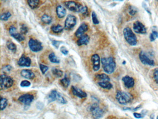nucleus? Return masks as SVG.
Wrapping results in <instances>:
<instances>
[{"mask_svg":"<svg viewBox=\"0 0 158 119\" xmlns=\"http://www.w3.org/2000/svg\"><path fill=\"white\" fill-rule=\"evenodd\" d=\"M21 74L23 77L27 79H29V80L34 79L35 77V73L30 70H23L21 71Z\"/></svg>","mask_w":158,"mask_h":119,"instance_id":"19","label":"nucleus"},{"mask_svg":"<svg viewBox=\"0 0 158 119\" xmlns=\"http://www.w3.org/2000/svg\"><path fill=\"white\" fill-rule=\"evenodd\" d=\"M20 31H21V33L22 34H27L28 32V28L24 24H23L20 28Z\"/></svg>","mask_w":158,"mask_h":119,"instance_id":"35","label":"nucleus"},{"mask_svg":"<svg viewBox=\"0 0 158 119\" xmlns=\"http://www.w3.org/2000/svg\"><path fill=\"white\" fill-rule=\"evenodd\" d=\"M89 41V37L87 34H84L82 36L79 38V39L77 40V45L79 46L84 45H87Z\"/></svg>","mask_w":158,"mask_h":119,"instance_id":"20","label":"nucleus"},{"mask_svg":"<svg viewBox=\"0 0 158 119\" xmlns=\"http://www.w3.org/2000/svg\"><path fill=\"white\" fill-rule=\"evenodd\" d=\"M157 38H158V33L156 31H153L150 35V40L151 42H153Z\"/></svg>","mask_w":158,"mask_h":119,"instance_id":"33","label":"nucleus"},{"mask_svg":"<svg viewBox=\"0 0 158 119\" xmlns=\"http://www.w3.org/2000/svg\"><path fill=\"white\" fill-rule=\"evenodd\" d=\"M11 14L10 12H5L2 14L1 16V20L3 21H6L8 20L11 16Z\"/></svg>","mask_w":158,"mask_h":119,"instance_id":"32","label":"nucleus"},{"mask_svg":"<svg viewBox=\"0 0 158 119\" xmlns=\"http://www.w3.org/2000/svg\"><path fill=\"white\" fill-rule=\"evenodd\" d=\"M72 91L73 95L80 98H86L87 96V94L85 92L82 91L81 89L76 86H72Z\"/></svg>","mask_w":158,"mask_h":119,"instance_id":"16","label":"nucleus"},{"mask_svg":"<svg viewBox=\"0 0 158 119\" xmlns=\"http://www.w3.org/2000/svg\"><path fill=\"white\" fill-rule=\"evenodd\" d=\"M9 32H10V35L18 42H22L25 40L24 36L22 33H18L16 28L14 26H11L10 27Z\"/></svg>","mask_w":158,"mask_h":119,"instance_id":"13","label":"nucleus"},{"mask_svg":"<svg viewBox=\"0 0 158 119\" xmlns=\"http://www.w3.org/2000/svg\"><path fill=\"white\" fill-rule=\"evenodd\" d=\"M137 12V10L136 7L133 6L129 7V8H128V13L131 15H135L136 14Z\"/></svg>","mask_w":158,"mask_h":119,"instance_id":"34","label":"nucleus"},{"mask_svg":"<svg viewBox=\"0 0 158 119\" xmlns=\"http://www.w3.org/2000/svg\"><path fill=\"white\" fill-rule=\"evenodd\" d=\"M116 99L120 104L126 105L132 101L133 98L129 93L119 91L116 93Z\"/></svg>","mask_w":158,"mask_h":119,"instance_id":"3","label":"nucleus"},{"mask_svg":"<svg viewBox=\"0 0 158 119\" xmlns=\"http://www.w3.org/2000/svg\"><path fill=\"white\" fill-rule=\"evenodd\" d=\"M133 29L136 33L145 34L147 33V29L144 25L139 21L134 22Z\"/></svg>","mask_w":158,"mask_h":119,"instance_id":"11","label":"nucleus"},{"mask_svg":"<svg viewBox=\"0 0 158 119\" xmlns=\"http://www.w3.org/2000/svg\"><path fill=\"white\" fill-rule=\"evenodd\" d=\"M92 19L93 23L95 25H97V24H99V21L98 20V17H97V15H96L95 12H92Z\"/></svg>","mask_w":158,"mask_h":119,"instance_id":"36","label":"nucleus"},{"mask_svg":"<svg viewBox=\"0 0 158 119\" xmlns=\"http://www.w3.org/2000/svg\"><path fill=\"white\" fill-rule=\"evenodd\" d=\"M125 39L127 43L131 46H135L137 44V38L133 31L129 27L125 28L123 31Z\"/></svg>","mask_w":158,"mask_h":119,"instance_id":"4","label":"nucleus"},{"mask_svg":"<svg viewBox=\"0 0 158 119\" xmlns=\"http://www.w3.org/2000/svg\"><path fill=\"white\" fill-rule=\"evenodd\" d=\"M157 119H158V116H157Z\"/></svg>","mask_w":158,"mask_h":119,"instance_id":"46","label":"nucleus"},{"mask_svg":"<svg viewBox=\"0 0 158 119\" xmlns=\"http://www.w3.org/2000/svg\"><path fill=\"white\" fill-rule=\"evenodd\" d=\"M61 42H59V41H52V44L55 47L57 48H59V46H60V44L61 43Z\"/></svg>","mask_w":158,"mask_h":119,"instance_id":"43","label":"nucleus"},{"mask_svg":"<svg viewBox=\"0 0 158 119\" xmlns=\"http://www.w3.org/2000/svg\"><path fill=\"white\" fill-rule=\"evenodd\" d=\"M153 76L154 81L156 83L158 84V68H156L154 70Z\"/></svg>","mask_w":158,"mask_h":119,"instance_id":"39","label":"nucleus"},{"mask_svg":"<svg viewBox=\"0 0 158 119\" xmlns=\"http://www.w3.org/2000/svg\"><path fill=\"white\" fill-rule=\"evenodd\" d=\"M114 1H123V0H114Z\"/></svg>","mask_w":158,"mask_h":119,"instance_id":"45","label":"nucleus"},{"mask_svg":"<svg viewBox=\"0 0 158 119\" xmlns=\"http://www.w3.org/2000/svg\"><path fill=\"white\" fill-rule=\"evenodd\" d=\"M139 58L141 62L145 65L153 66L154 65V61L150 58L145 52L141 51L139 54Z\"/></svg>","mask_w":158,"mask_h":119,"instance_id":"12","label":"nucleus"},{"mask_svg":"<svg viewBox=\"0 0 158 119\" xmlns=\"http://www.w3.org/2000/svg\"><path fill=\"white\" fill-rule=\"evenodd\" d=\"M98 84L102 88L106 89H110L112 88V85L110 82L105 81V82H99Z\"/></svg>","mask_w":158,"mask_h":119,"instance_id":"22","label":"nucleus"},{"mask_svg":"<svg viewBox=\"0 0 158 119\" xmlns=\"http://www.w3.org/2000/svg\"><path fill=\"white\" fill-rule=\"evenodd\" d=\"M40 70H41V72L43 74H45L49 69L48 67L41 64L40 65Z\"/></svg>","mask_w":158,"mask_h":119,"instance_id":"37","label":"nucleus"},{"mask_svg":"<svg viewBox=\"0 0 158 119\" xmlns=\"http://www.w3.org/2000/svg\"><path fill=\"white\" fill-rule=\"evenodd\" d=\"M34 96L31 94H24L19 97L18 100L25 106H29L34 100Z\"/></svg>","mask_w":158,"mask_h":119,"instance_id":"10","label":"nucleus"},{"mask_svg":"<svg viewBox=\"0 0 158 119\" xmlns=\"http://www.w3.org/2000/svg\"><path fill=\"white\" fill-rule=\"evenodd\" d=\"M60 83L64 87L67 88L70 85V79L66 76V75H65L63 79H61L60 80Z\"/></svg>","mask_w":158,"mask_h":119,"instance_id":"27","label":"nucleus"},{"mask_svg":"<svg viewBox=\"0 0 158 119\" xmlns=\"http://www.w3.org/2000/svg\"><path fill=\"white\" fill-rule=\"evenodd\" d=\"M8 106V100L4 98H1V109L3 110Z\"/></svg>","mask_w":158,"mask_h":119,"instance_id":"31","label":"nucleus"},{"mask_svg":"<svg viewBox=\"0 0 158 119\" xmlns=\"http://www.w3.org/2000/svg\"><path fill=\"white\" fill-rule=\"evenodd\" d=\"M7 46L9 50L11 51L12 52L15 53L17 50V46L15 45V44L14 43L12 42H8L7 43Z\"/></svg>","mask_w":158,"mask_h":119,"instance_id":"30","label":"nucleus"},{"mask_svg":"<svg viewBox=\"0 0 158 119\" xmlns=\"http://www.w3.org/2000/svg\"><path fill=\"white\" fill-rule=\"evenodd\" d=\"M64 28L60 25H53L51 27V30L54 33H60L63 31Z\"/></svg>","mask_w":158,"mask_h":119,"instance_id":"25","label":"nucleus"},{"mask_svg":"<svg viewBox=\"0 0 158 119\" xmlns=\"http://www.w3.org/2000/svg\"><path fill=\"white\" fill-rule=\"evenodd\" d=\"M101 62L103 70L106 73L110 74L115 70L116 64L113 58L111 57L102 58Z\"/></svg>","mask_w":158,"mask_h":119,"instance_id":"2","label":"nucleus"},{"mask_svg":"<svg viewBox=\"0 0 158 119\" xmlns=\"http://www.w3.org/2000/svg\"><path fill=\"white\" fill-rule=\"evenodd\" d=\"M31 83L30 82L27 81V80H24V81H22L21 82L20 85L22 87H29L31 86Z\"/></svg>","mask_w":158,"mask_h":119,"instance_id":"38","label":"nucleus"},{"mask_svg":"<svg viewBox=\"0 0 158 119\" xmlns=\"http://www.w3.org/2000/svg\"><path fill=\"white\" fill-rule=\"evenodd\" d=\"M156 1H158V0H156Z\"/></svg>","mask_w":158,"mask_h":119,"instance_id":"47","label":"nucleus"},{"mask_svg":"<svg viewBox=\"0 0 158 119\" xmlns=\"http://www.w3.org/2000/svg\"><path fill=\"white\" fill-rule=\"evenodd\" d=\"M28 5L32 9L36 8L39 4L40 0H27Z\"/></svg>","mask_w":158,"mask_h":119,"instance_id":"24","label":"nucleus"},{"mask_svg":"<svg viewBox=\"0 0 158 119\" xmlns=\"http://www.w3.org/2000/svg\"><path fill=\"white\" fill-rule=\"evenodd\" d=\"M37 107L38 108L41 109L43 108L44 105L42 102H38L37 103Z\"/></svg>","mask_w":158,"mask_h":119,"instance_id":"44","label":"nucleus"},{"mask_svg":"<svg viewBox=\"0 0 158 119\" xmlns=\"http://www.w3.org/2000/svg\"><path fill=\"white\" fill-rule=\"evenodd\" d=\"M93 68L95 71H98L100 68V59L98 54H94L91 57Z\"/></svg>","mask_w":158,"mask_h":119,"instance_id":"14","label":"nucleus"},{"mask_svg":"<svg viewBox=\"0 0 158 119\" xmlns=\"http://www.w3.org/2000/svg\"><path fill=\"white\" fill-rule=\"evenodd\" d=\"M52 73L54 76L58 78H60L63 75V72L61 70L56 68L52 69Z\"/></svg>","mask_w":158,"mask_h":119,"instance_id":"29","label":"nucleus"},{"mask_svg":"<svg viewBox=\"0 0 158 119\" xmlns=\"http://www.w3.org/2000/svg\"><path fill=\"white\" fill-rule=\"evenodd\" d=\"M48 99L49 103L53 102L55 100H57L61 104H65L67 103V100L61 94L55 90H52L49 94Z\"/></svg>","mask_w":158,"mask_h":119,"instance_id":"5","label":"nucleus"},{"mask_svg":"<svg viewBox=\"0 0 158 119\" xmlns=\"http://www.w3.org/2000/svg\"><path fill=\"white\" fill-rule=\"evenodd\" d=\"M12 68V66H11L10 65H7L2 67V69L4 72H10Z\"/></svg>","mask_w":158,"mask_h":119,"instance_id":"40","label":"nucleus"},{"mask_svg":"<svg viewBox=\"0 0 158 119\" xmlns=\"http://www.w3.org/2000/svg\"><path fill=\"white\" fill-rule=\"evenodd\" d=\"M96 78L97 80H99V82H105V81L110 82V77L105 73L97 74L96 76Z\"/></svg>","mask_w":158,"mask_h":119,"instance_id":"23","label":"nucleus"},{"mask_svg":"<svg viewBox=\"0 0 158 119\" xmlns=\"http://www.w3.org/2000/svg\"><path fill=\"white\" fill-rule=\"evenodd\" d=\"M41 20L45 24H49L51 23L52 18L51 17L45 14V15H43L41 17Z\"/></svg>","mask_w":158,"mask_h":119,"instance_id":"28","label":"nucleus"},{"mask_svg":"<svg viewBox=\"0 0 158 119\" xmlns=\"http://www.w3.org/2000/svg\"><path fill=\"white\" fill-rule=\"evenodd\" d=\"M123 82L125 86L127 88H129L134 86L135 85V80L132 77H130L129 76H125L123 77Z\"/></svg>","mask_w":158,"mask_h":119,"instance_id":"18","label":"nucleus"},{"mask_svg":"<svg viewBox=\"0 0 158 119\" xmlns=\"http://www.w3.org/2000/svg\"><path fill=\"white\" fill-rule=\"evenodd\" d=\"M49 59L51 62H52V63H57V64L60 63V59H58V58L56 56L55 54H54V53H53V52L51 53V54L49 55Z\"/></svg>","mask_w":158,"mask_h":119,"instance_id":"26","label":"nucleus"},{"mask_svg":"<svg viewBox=\"0 0 158 119\" xmlns=\"http://www.w3.org/2000/svg\"><path fill=\"white\" fill-rule=\"evenodd\" d=\"M56 13L59 18H63L66 15V11L64 7L62 6L59 5L56 8Z\"/></svg>","mask_w":158,"mask_h":119,"instance_id":"21","label":"nucleus"},{"mask_svg":"<svg viewBox=\"0 0 158 119\" xmlns=\"http://www.w3.org/2000/svg\"><path fill=\"white\" fill-rule=\"evenodd\" d=\"M14 81L10 76L6 74H2L0 78V86L1 90L8 89L12 86Z\"/></svg>","mask_w":158,"mask_h":119,"instance_id":"7","label":"nucleus"},{"mask_svg":"<svg viewBox=\"0 0 158 119\" xmlns=\"http://www.w3.org/2000/svg\"><path fill=\"white\" fill-rule=\"evenodd\" d=\"M89 109L94 119H99L103 116L104 113L103 111L100 108L98 104L97 103L91 104Z\"/></svg>","mask_w":158,"mask_h":119,"instance_id":"6","label":"nucleus"},{"mask_svg":"<svg viewBox=\"0 0 158 119\" xmlns=\"http://www.w3.org/2000/svg\"><path fill=\"white\" fill-rule=\"evenodd\" d=\"M65 7L70 11L73 12L80 13L83 15H87L88 14V8L87 7L83 6L80 4L73 1H68L64 2Z\"/></svg>","mask_w":158,"mask_h":119,"instance_id":"1","label":"nucleus"},{"mask_svg":"<svg viewBox=\"0 0 158 119\" xmlns=\"http://www.w3.org/2000/svg\"><path fill=\"white\" fill-rule=\"evenodd\" d=\"M60 51L63 55H68V53H69V51L66 49V47L63 46L61 47Z\"/></svg>","mask_w":158,"mask_h":119,"instance_id":"41","label":"nucleus"},{"mask_svg":"<svg viewBox=\"0 0 158 119\" xmlns=\"http://www.w3.org/2000/svg\"><path fill=\"white\" fill-rule=\"evenodd\" d=\"M28 45L31 51L34 52H39L43 49L42 43L37 40L30 39L28 42Z\"/></svg>","mask_w":158,"mask_h":119,"instance_id":"8","label":"nucleus"},{"mask_svg":"<svg viewBox=\"0 0 158 119\" xmlns=\"http://www.w3.org/2000/svg\"><path fill=\"white\" fill-rule=\"evenodd\" d=\"M134 117L137 119H140V118H142L143 117V115L144 114H142V113H139L137 112H134Z\"/></svg>","mask_w":158,"mask_h":119,"instance_id":"42","label":"nucleus"},{"mask_svg":"<svg viewBox=\"0 0 158 119\" xmlns=\"http://www.w3.org/2000/svg\"><path fill=\"white\" fill-rule=\"evenodd\" d=\"M77 18L75 16L69 15L67 16L64 23V28L67 30H71L76 25Z\"/></svg>","mask_w":158,"mask_h":119,"instance_id":"9","label":"nucleus"},{"mask_svg":"<svg viewBox=\"0 0 158 119\" xmlns=\"http://www.w3.org/2000/svg\"><path fill=\"white\" fill-rule=\"evenodd\" d=\"M18 64L21 67H29L31 66V60L30 58L23 55L19 60Z\"/></svg>","mask_w":158,"mask_h":119,"instance_id":"15","label":"nucleus"},{"mask_svg":"<svg viewBox=\"0 0 158 119\" xmlns=\"http://www.w3.org/2000/svg\"><path fill=\"white\" fill-rule=\"evenodd\" d=\"M88 26L87 24L85 23H82L76 32L75 36L77 38H80L82 35L85 34L84 33L88 30Z\"/></svg>","mask_w":158,"mask_h":119,"instance_id":"17","label":"nucleus"}]
</instances>
